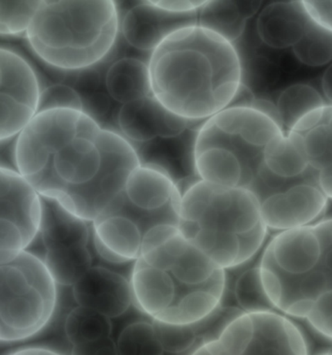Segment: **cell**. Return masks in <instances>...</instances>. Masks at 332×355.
Returning a JSON list of instances; mask_svg holds the SVG:
<instances>
[{
	"instance_id": "6da1fadb",
	"label": "cell",
	"mask_w": 332,
	"mask_h": 355,
	"mask_svg": "<svg viewBox=\"0 0 332 355\" xmlns=\"http://www.w3.org/2000/svg\"><path fill=\"white\" fill-rule=\"evenodd\" d=\"M118 131L85 110L39 112L18 136L19 173L44 198L94 221L141 164Z\"/></svg>"
},
{
	"instance_id": "7a4b0ae2",
	"label": "cell",
	"mask_w": 332,
	"mask_h": 355,
	"mask_svg": "<svg viewBox=\"0 0 332 355\" xmlns=\"http://www.w3.org/2000/svg\"><path fill=\"white\" fill-rule=\"evenodd\" d=\"M133 307L155 322L195 324L224 305L228 271L185 239L177 225L152 228L129 275Z\"/></svg>"
},
{
	"instance_id": "3957f363",
	"label": "cell",
	"mask_w": 332,
	"mask_h": 355,
	"mask_svg": "<svg viewBox=\"0 0 332 355\" xmlns=\"http://www.w3.org/2000/svg\"><path fill=\"white\" fill-rule=\"evenodd\" d=\"M148 65L155 98L192 123L231 106L243 85L235 45L199 26L171 33L151 53Z\"/></svg>"
},
{
	"instance_id": "277c9868",
	"label": "cell",
	"mask_w": 332,
	"mask_h": 355,
	"mask_svg": "<svg viewBox=\"0 0 332 355\" xmlns=\"http://www.w3.org/2000/svg\"><path fill=\"white\" fill-rule=\"evenodd\" d=\"M258 264L276 310L332 343V216L274 233Z\"/></svg>"
},
{
	"instance_id": "5b68a950",
	"label": "cell",
	"mask_w": 332,
	"mask_h": 355,
	"mask_svg": "<svg viewBox=\"0 0 332 355\" xmlns=\"http://www.w3.org/2000/svg\"><path fill=\"white\" fill-rule=\"evenodd\" d=\"M181 192L178 228L215 263L233 271L260 254L270 231L255 192L199 179Z\"/></svg>"
},
{
	"instance_id": "8992f818",
	"label": "cell",
	"mask_w": 332,
	"mask_h": 355,
	"mask_svg": "<svg viewBox=\"0 0 332 355\" xmlns=\"http://www.w3.org/2000/svg\"><path fill=\"white\" fill-rule=\"evenodd\" d=\"M181 193L165 167L141 162L118 196L92 221L95 254L112 266L133 264L149 231L178 225Z\"/></svg>"
},
{
	"instance_id": "52a82bcc",
	"label": "cell",
	"mask_w": 332,
	"mask_h": 355,
	"mask_svg": "<svg viewBox=\"0 0 332 355\" xmlns=\"http://www.w3.org/2000/svg\"><path fill=\"white\" fill-rule=\"evenodd\" d=\"M119 34L116 1H40L26 36L34 53L49 67L80 71L112 52Z\"/></svg>"
},
{
	"instance_id": "ba28073f",
	"label": "cell",
	"mask_w": 332,
	"mask_h": 355,
	"mask_svg": "<svg viewBox=\"0 0 332 355\" xmlns=\"http://www.w3.org/2000/svg\"><path fill=\"white\" fill-rule=\"evenodd\" d=\"M285 135L274 119L251 106H231L207 119L192 144V167L202 181L251 189L266 148Z\"/></svg>"
},
{
	"instance_id": "9c48e42d",
	"label": "cell",
	"mask_w": 332,
	"mask_h": 355,
	"mask_svg": "<svg viewBox=\"0 0 332 355\" xmlns=\"http://www.w3.org/2000/svg\"><path fill=\"white\" fill-rule=\"evenodd\" d=\"M57 305L58 286L41 257L28 250L0 254V343L35 336Z\"/></svg>"
},
{
	"instance_id": "30bf717a",
	"label": "cell",
	"mask_w": 332,
	"mask_h": 355,
	"mask_svg": "<svg viewBox=\"0 0 332 355\" xmlns=\"http://www.w3.org/2000/svg\"><path fill=\"white\" fill-rule=\"evenodd\" d=\"M311 345L294 318L277 310L241 312L226 322L218 337L192 354H309Z\"/></svg>"
},
{
	"instance_id": "8fae6325",
	"label": "cell",
	"mask_w": 332,
	"mask_h": 355,
	"mask_svg": "<svg viewBox=\"0 0 332 355\" xmlns=\"http://www.w3.org/2000/svg\"><path fill=\"white\" fill-rule=\"evenodd\" d=\"M40 85L19 53L0 47V140L18 136L38 113Z\"/></svg>"
},
{
	"instance_id": "7c38bea8",
	"label": "cell",
	"mask_w": 332,
	"mask_h": 355,
	"mask_svg": "<svg viewBox=\"0 0 332 355\" xmlns=\"http://www.w3.org/2000/svg\"><path fill=\"white\" fill-rule=\"evenodd\" d=\"M42 200L19 172L0 168V252L28 250L38 236Z\"/></svg>"
},
{
	"instance_id": "4fadbf2b",
	"label": "cell",
	"mask_w": 332,
	"mask_h": 355,
	"mask_svg": "<svg viewBox=\"0 0 332 355\" xmlns=\"http://www.w3.org/2000/svg\"><path fill=\"white\" fill-rule=\"evenodd\" d=\"M263 220L269 231L294 230L316 223L328 211L329 200L315 182H290L260 199Z\"/></svg>"
},
{
	"instance_id": "5bb4252c",
	"label": "cell",
	"mask_w": 332,
	"mask_h": 355,
	"mask_svg": "<svg viewBox=\"0 0 332 355\" xmlns=\"http://www.w3.org/2000/svg\"><path fill=\"white\" fill-rule=\"evenodd\" d=\"M285 133L304 155L306 179L332 201V105L310 112Z\"/></svg>"
},
{
	"instance_id": "9a60e30c",
	"label": "cell",
	"mask_w": 332,
	"mask_h": 355,
	"mask_svg": "<svg viewBox=\"0 0 332 355\" xmlns=\"http://www.w3.org/2000/svg\"><path fill=\"white\" fill-rule=\"evenodd\" d=\"M197 13H173L153 0L135 1L119 15V34L131 48L151 53L171 33L199 26Z\"/></svg>"
},
{
	"instance_id": "2e32d148",
	"label": "cell",
	"mask_w": 332,
	"mask_h": 355,
	"mask_svg": "<svg viewBox=\"0 0 332 355\" xmlns=\"http://www.w3.org/2000/svg\"><path fill=\"white\" fill-rule=\"evenodd\" d=\"M116 123L117 131L134 148L158 140L177 139L194 123L171 113L153 94L119 107Z\"/></svg>"
},
{
	"instance_id": "e0dca14e",
	"label": "cell",
	"mask_w": 332,
	"mask_h": 355,
	"mask_svg": "<svg viewBox=\"0 0 332 355\" xmlns=\"http://www.w3.org/2000/svg\"><path fill=\"white\" fill-rule=\"evenodd\" d=\"M70 288L75 305L92 309L112 320L133 306L129 278L103 265H92Z\"/></svg>"
},
{
	"instance_id": "ac0fdd59",
	"label": "cell",
	"mask_w": 332,
	"mask_h": 355,
	"mask_svg": "<svg viewBox=\"0 0 332 355\" xmlns=\"http://www.w3.org/2000/svg\"><path fill=\"white\" fill-rule=\"evenodd\" d=\"M63 331L73 354H117L111 318L75 305L65 317Z\"/></svg>"
},
{
	"instance_id": "d6986e66",
	"label": "cell",
	"mask_w": 332,
	"mask_h": 355,
	"mask_svg": "<svg viewBox=\"0 0 332 355\" xmlns=\"http://www.w3.org/2000/svg\"><path fill=\"white\" fill-rule=\"evenodd\" d=\"M308 21L301 1H271L256 15V31L268 48L285 50L299 42Z\"/></svg>"
},
{
	"instance_id": "ffe728a7",
	"label": "cell",
	"mask_w": 332,
	"mask_h": 355,
	"mask_svg": "<svg viewBox=\"0 0 332 355\" xmlns=\"http://www.w3.org/2000/svg\"><path fill=\"white\" fill-rule=\"evenodd\" d=\"M38 238L44 250L89 245L92 237V223L70 213L52 199L44 198Z\"/></svg>"
},
{
	"instance_id": "44dd1931",
	"label": "cell",
	"mask_w": 332,
	"mask_h": 355,
	"mask_svg": "<svg viewBox=\"0 0 332 355\" xmlns=\"http://www.w3.org/2000/svg\"><path fill=\"white\" fill-rule=\"evenodd\" d=\"M104 87L110 98L121 106L151 96L148 62L135 57L118 58L105 72Z\"/></svg>"
},
{
	"instance_id": "7402d4cb",
	"label": "cell",
	"mask_w": 332,
	"mask_h": 355,
	"mask_svg": "<svg viewBox=\"0 0 332 355\" xmlns=\"http://www.w3.org/2000/svg\"><path fill=\"white\" fill-rule=\"evenodd\" d=\"M261 5L263 1L207 0L197 13L199 26L234 44L242 37L249 19L258 15Z\"/></svg>"
},
{
	"instance_id": "603a6c76",
	"label": "cell",
	"mask_w": 332,
	"mask_h": 355,
	"mask_svg": "<svg viewBox=\"0 0 332 355\" xmlns=\"http://www.w3.org/2000/svg\"><path fill=\"white\" fill-rule=\"evenodd\" d=\"M44 264L58 286L72 288L94 265L89 245L45 250Z\"/></svg>"
},
{
	"instance_id": "cb8c5ba5",
	"label": "cell",
	"mask_w": 332,
	"mask_h": 355,
	"mask_svg": "<svg viewBox=\"0 0 332 355\" xmlns=\"http://www.w3.org/2000/svg\"><path fill=\"white\" fill-rule=\"evenodd\" d=\"M281 125L289 131L305 115L326 105V101L318 89L311 85H290L280 92L276 101Z\"/></svg>"
},
{
	"instance_id": "d4e9b609",
	"label": "cell",
	"mask_w": 332,
	"mask_h": 355,
	"mask_svg": "<svg viewBox=\"0 0 332 355\" xmlns=\"http://www.w3.org/2000/svg\"><path fill=\"white\" fill-rule=\"evenodd\" d=\"M297 62L309 67L332 62V33L309 18L304 35L292 48Z\"/></svg>"
},
{
	"instance_id": "484cf974",
	"label": "cell",
	"mask_w": 332,
	"mask_h": 355,
	"mask_svg": "<svg viewBox=\"0 0 332 355\" xmlns=\"http://www.w3.org/2000/svg\"><path fill=\"white\" fill-rule=\"evenodd\" d=\"M244 268L234 279L231 288L234 306L242 312L276 310L263 288L258 262L245 265Z\"/></svg>"
},
{
	"instance_id": "4316f807",
	"label": "cell",
	"mask_w": 332,
	"mask_h": 355,
	"mask_svg": "<svg viewBox=\"0 0 332 355\" xmlns=\"http://www.w3.org/2000/svg\"><path fill=\"white\" fill-rule=\"evenodd\" d=\"M116 341L117 354L163 355L165 351L158 340L152 320H138L128 323L119 332Z\"/></svg>"
},
{
	"instance_id": "83f0119b",
	"label": "cell",
	"mask_w": 332,
	"mask_h": 355,
	"mask_svg": "<svg viewBox=\"0 0 332 355\" xmlns=\"http://www.w3.org/2000/svg\"><path fill=\"white\" fill-rule=\"evenodd\" d=\"M40 1H0V36L26 34Z\"/></svg>"
},
{
	"instance_id": "f1b7e54d",
	"label": "cell",
	"mask_w": 332,
	"mask_h": 355,
	"mask_svg": "<svg viewBox=\"0 0 332 355\" xmlns=\"http://www.w3.org/2000/svg\"><path fill=\"white\" fill-rule=\"evenodd\" d=\"M53 109L85 110L84 101L74 87L65 84L50 85L40 92L38 113Z\"/></svg>"
},
{
	"instance_id": "f546056e",
	"label": "cell",
	"mask_w": 332,
	"mask_h": 355,
	"mask_svg": "<svg viewBox=\"0 0 332 355\" xmlns=\"http://www.w3.org/2000/svg\"><path fill=\"white\" fill-rule=\"evenodd\" d=\"M301 5L312 21L332 33V1L302 0Z\"/></svg>"
},
{
	"instance_id": "4dcf8cb0",
	"label": "cell",
	"mask_w": 332,
	"mask_h": 355,
	"mask_svg": "<svg viewBox=\"0 0 332 355\" xmlns=\"http://www.w3.org/2000/svg\"><path fill=\"white\" fill-rule=\"evenodd\" d=\"M206 1L207 0H153L157 6L173 13H194L199 11Z\"/></svg>"
},
{
	"instance_id": "1f68e13d",
	"label": "cell",
	"mask_w": 332,
	"mask_h": 355,
	"mask_svg": "<svg viewBox=\"0 0 332 355\" xmlns=\"http://www.w3.org/2000/svg\"><path fill=\"white\" fill-rule=\"evenodd\" d=\"M18 136L0 140V168L19 172L17 165Z\"/></svg>"
},
{
	"instance_id": "d6a6232c",
	"label": "cell",
	"mask_w": 332,
	"mask_h": 355,
	"mask_svg": "<svg viewBox=\"0 0 332 355\" xmlns=\"http://www.w3.org/2000/svg\"><path fill=\"white\" fill-rule=\"evenodd\" d=\"M10 354H26V355H46V354H60L63 352L55 351L52 347L31 346L19 347L13 352H8Z\"/></svg>"
},
{
	"instance_id": "836d02e7",
	"label": "cell",
	"mask_w": 332,
	"mask_h": 355,
	"mask_svg": "<svg viewBox=\"0 0 332 355\" xmlns=\"http://www.w3.org/2000/svg\"><path fill=\"white\" fill-rule=\"evenodd\" d=\"M322 91H323L324 98L326 99V103L332 105V62L324 70L322 76Z\"/></svg>"
}]
</instances>
